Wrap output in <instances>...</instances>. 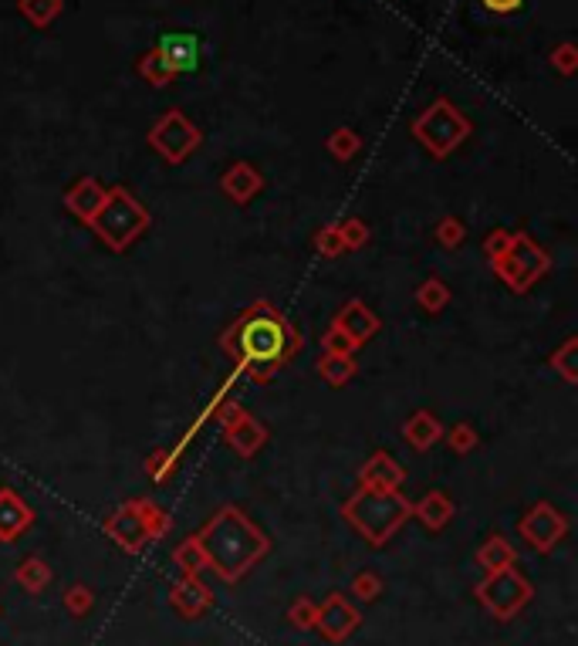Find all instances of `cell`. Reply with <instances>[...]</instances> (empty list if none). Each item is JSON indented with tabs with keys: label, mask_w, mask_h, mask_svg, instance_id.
<instances>
[{
	"label": "cell",
	"mask_w": 578,
	"mask_h": 646,
	"mask_svg": "<svg viewBox=\"0 0 578 646\" xmlns=\"http://www.w3.org/2000/svg\"><path fill=\"white\" fill-rule=\"evenodd\" d=\"M220 349L230 356L237 373L254 383H271L301 352V335L278 308L261 298L227 325V332L220 335Z\"/></svg>",
	"instance_id": "1"
},
{
	"label": "cell",
	"mask_w": 578,
	"mask_h": 646,
	"mask_svg": "<svg viewBox=\"0 0 578 646\" xmlns=\"http://www.w3.org/2000/svg\"><path fill=\"white\" fill-rule=\"evenodd\" d=\"M197 538H200L203 552H207L210 572L217 575L220 582H227V586L244 579V575L271 552L268 535H264L237 504L220 508L217 515L200 528Z\"/></svg>",
	"instance_id": "2"
},
{
	"label": "cell",
	"mask_w": 578,
	"mask_h": 646,
	"mask_svg": "<svg viewBox=\"0 0 578 646\" xmlns=\"http://www.w3.org/2000/svg\"><path fill=\"white\" fill-rule=\"evenodd\" d=\"M342 515L372 548H379L413 518V504H409L399 491L359 488L342 504Z\"/></svg>",
	"instance_id": "3"
},
{
	"label": "cell",
	"mask_w": 578,
	"mask_h": 646,
	"mask_svg": "<svg viewBox=\"0 0 578 646\" xmlns=\"http://www.w3.org/2000/svg\"><path fill=\"white\" fill-rule=\"evenodd\" d=\"M149 224H153L149 210L142 207L126 187H112L105 207L99 210V217H95L88 227L95 230V237H99L109 251L122 254V251H129L142 234H146Z\"/></svg>",
	"instance_id": "4"
},
{
	"label": "cell",
	"mask_w": 578,
	"mask_h": 646,
	"mask_svg": "<svg viewBox=\"0 0 578 646\" xmlns=\"http://www.w3.org/2000/svg\"><path fill=\"white\" fill-rule=\"evenodd\" d=\"M470 132H474L470 119L450 99H437L433 105H426V109L416 115V122H413L416 143H423L426 153L437 156V159L450 156L453 149L464 146Z\"/></svg>",
	"instance_id": "5"
},
{
	"label": "cell",
	"mask_w": 578,
	"mask_h": 646,
	"mask_svg": "<svg viewBox=\"0 0 578 646\" xmlns=\"http://www.w3.org/2000/svg\"><path fill=\"white\" fill-rule=\"evenodd\" d=\"M491 268L497 271V278H501L504 285L521 295V291H531L541 278H545L551 268V258L535 237L521 230V234H511L508 254L491 261Z\"/></svg>",
	"instance_id": "6"
},
{
	"label": "cell",
	"mask_w": 578,
	"mask_h": 646,
	"mask_svg": "<svg viewBox=\"0 0 578 646\" xmlns=\"http://www.w3.org/2000/svg\"><path fill=\"white\" fill-rule=\"evenodd\" d=\"M474 592H477L480 606H484L497 623H511L514 616L524 613V606H528L531 596H535L531 582L524 579L514 565L511 569H501V572H487L484 579L477 582Z\"/></svg>",
	"instance_id": "7"
},
{
	"label": "cell",
	"mask_w": 578,
	"mask_h": 646,
	"mask_svg": "<svg viewBox=\"0 0 578 646\" xmlns=\"http://www.w3.org/2000/svg\"><path fill=\"white\" fill-rule=\"evenodd\" d=\"M146 139H149V146H153L156 153L166 159V163L180 166V163H186V159H190L200 149L203 132L193 126L190 119H186V112L170 109V112H163L153 122V129H149Z\"/></svg>",
	"instance_id": "8"
},
{
	"label": "cell",
	"mask_w": 578,
	"mask_h": 646,
	"mask_svg": "<svg viewBox=\"0 0 578 646\" xmlns=\"http://www.w3.org/2000/svg\"><path fill=\"white\" fill-rule=\"evenodd\" d=\"M518 532L535 552H551L568 535V518L551 501H538L528 508V515L518 521Z\"/></svg>",
	"instance_id": "9"
},
{
	"label": "cell",
	"mask_w": 578,
	"mask_h": 646,
	"mask_svg": "<svg viewBox=\"0 0 578 646\" xmlns=\"http://www.w3.org/2000/svg\"><path fill=\"white\" fill-rule=\"evenodd\" d=\"M362 623L359 609L349 603V596L342 592H332L325 603H318V619H315V630L325 636L328 643H342L355 633V626Z\"/></svg>",
	"instance_id": "10"
},
{
	"label": "cell",
	"mask_w": 578,
	"mask_h": 646,
	"mask_svg": "<svg viewBox=\"0 0 578 646\" xmlns=\"http://www.w3.org/2000/svg\"><path fill=\"white\" fill-rule=\"evenodd\" d=\"M102 528H105V535H109L112 542L122 548V552H129V555L146 552L149 535H146V525H142V518H139L136 498H129L126 504H119V508H115L112 515L105 518Z\"/></svg>",
	"instance_id": "11"
},
{
	"label": "cell",
	"mask_w": 578,
	"mask_h": 646,
	"mask_svg": "<svg viewBox=\"0 0 578 646\" xmlns=\"http://www.w3.org/2000/svg\"><path fill=\"white\" fill-rule=\"evenodd\" d=\"M105 200H109V187H102L95 176H82V180H75L65 193V210L71 217H78L82 224L88 227L95 217H99V210L105 207Z\"/></svg>",
	"instance_id": "12"
},
{
	"label": "cell",
	"mask_w": 578,
	"mask_h": 646,
	"mask_svg": "<svg viewBox=\"0 0 578 646\" xmlns=\"http://www.w3.org/2000/svg\"><path fill=\"white\" fill-rule=\"evenodd\" d=\"M170 606L183 619H200L213 606V589L200 579V575H183V579L173 582V589H170Z\"/></svg>",
	"instance_id": "13"
},
{
	"label": "cell",
	"mask_w": 578,
	"mask_h": 646,
	"mask_svg": "<svg viewBox=\"0 0 578 646\" xmlns=\"http://www.w3.org/2000/svg\"><path fill=\"white\" fill-rule=\"evenodd\" d=\"M34 525V511L14 488H0V545L21 538Z\"/></svg>",
	"instance_id": "14"
},
{
	"label": "cell",
	"mask_w": 578,
	"mask_h": 646,
	"mask_svg": "<svg viewBox=\"0 0 578 646\" xmlns=\"http://www.w3.org/2000/svg\"><path fill=\"white\" fill-rule=\"evenodd\" d=\"M156 48L166 55V61H170V68L176 75L197 72V68H200V38H197V34H190V31L163 34Z\"/></svg>",
	"instance_id": "15"
},
{
	"label": "cell",
	"mask_w": 578,
	"mask_h": 646,
	"mask_svg": "<svg viewBox=\"0 0 578 646\" xmlns=\"http://www.w3.org/2000/svg\"><path fill=\"white\" fill-rule=\"evenodd\" d=\"M406 481V471L399 467V460L386 450H376L369 454V460L362 464L359 471V484L362 488H379V491H399V484Z\"/></svg>",
	"instance_id": "16"
},
{
	"label": "cell",
	"mask_w": 578,
	"mask_h": 646,
	"mask_svg": "<svg viewBox=\"0 0 578 646\" xmlns=\"http://www.w3.org/2000/svg\"><path fill=\"white\" fill-rule=\"evenodd\" d=\"M220 190H224L234 203L244 207V203H251L257 193L264 190V176L257 173V166H251L247 159H237V163L230 166L224 176H220Z\"/></svg>",
	"instance_id": "17"
},
{
	"label": "cell",
	"mask_w": 578,
	"mask_h": 646,
	"mask_svg": "<svg viewBox=\"0 0 578 646\" xmlns=\"http://www.w3.org/2000/svg\"><path fill=\"white\" fill-rule=\"evenodd\" d=\"M332 325H339V329L349 335V339L355 345H366L372 335L379 332V318L376 312H372L369 305H362L359 298H352V302H345L342 305V312L335 315V322Z\"/></svg>",
	"instance_id": "18"
},
{
	"label": "cell",
	"mask_w": 578,
	"mask_h": 646,
	"mask_svg": "<svg viewBox=\"0 0 578 646\" xmlns=\"http://www.w3.org/2000/svg\"><path fill=\"white\" fill-rule=\"evenodd\" d=\"M224 440L237 450L240 457H254L257 450L268 444V427H264L261 420H254L251 413H244L237 423L224 427Z\"/></svg>",
	"instance_id": "19"
},
{
	"label": "cell",
	"mask_w": 578,
	"mask_h": 646,
	"mask_svg": "<svg viewBox=\"0 0 578 646\" xmlns=\"http://www.w3.org/2000/svg\"><path fill=\"white\" fill-rule=\"evenodd\" d=\"M413 515L423 521L430 532H443L457 515V504H453L443 491H426L420 501L413 504Z\"/></svg>",
	"instance_id": "20"
},
{
	"label": "cell",
	"mask_w": 578,
	"mask_h": 646,
	"mask_svg": "<svg viewBox=\"0 0 578 646\" xmlns=\"http://www.w3.org/2000/svg\"><path fill=\"white\" fill-rule=\"evenodd\" d=\"M403 440L413 450H430L437 440H443V427L430 410H416L413 417L403 423Z\"/></svg>",
	"instance_id": "21"
},
{
	"label": "cell",
	"mask_w": 578,
	"mask_h": 646,
	"mask_svg": "<svg viewBox=\"0 0 578 646\" xmlns=\"http://www.w3.org/2000/svg\"><path fill=\"white\" fill-rule=\"evenodd\" d=\"M477 565L484 572H501L518 565V548H514L504 535H491L484 545L477 548Z\"/></svg>",
	"instance_id": "22"
},
{
	"label": "cell",
	"mask_w": 578,
	"mask_h": 646,
	"mask_svg": "<svg viewBox=\"0 0 578 646\" xmlns=\"http://www.w3.org/2000/svg\"><path fill=\"white\" fill-rule=\"evenodd\" d=\"M14 579H17V586L28 592V596H41V592L51 586L55 572H51V565L44 562V559H38V555H31V559H24L21 565H17Z\"/></svg>",
	"instance_id": "23"
},
{
	"label": "cell",
	"mask_w": 578,
	"mask_h": 646,
	"mask_svg": "<svg viewBox=\"0 0 578 646\" xmlns=\"http://www.w3.org/2000/svg\"><path fill=\"white\" fill-rule=\"evenodd\" d=\"M136 72H139L142 82H149L153 88H166V85L176 82V72L170 68V61H166V55L159 48H149L146 55L139 58Z\"/></svg>",
	"instance_id": "24"
},
{
	"label": "cell",
	"mask_w": 578,
	"mask_h": 646,
	"mask_svg": "<svg viewBox=\"0 0 578 646\" xmlns=\"http://www.w3.org/2000/svg\"><path fill=\"white\" fill-rule=\"evenodd\" d=\"M173 562L180 565L183 575H203V572L210 569L207 552H203V545H200V538H197V535L183 538V542L173 548Z\"/></svg>",
	"instance_id": "25"
},
{
	"label": "cell",
	"mask_w": 578,
	"mask_h": 646,
	"mask_svg": "<svg viewBox=\"0 0 578 646\" xmlns=\"http://www.w3.org/2000/svg\"><path fill=\"white\" fill-rule=\"evenodd\" d=\"M136 508H139L142 525H146L149 542H159V538L170 535V528H173V515H166V511L159 508L156 501H149V498H136Z\"/></svg>",
	"instance_id": "26"
},
{
	"label": "cell",
	"mask_w": 578,
	"mask_h": 646,
	"mask_svg": "<svg viewBox=\"0 0 578 646\" xmlns=\"http://www.w3.org/2000/svg\"><path fill=\"white\" fill-rule=\"evenodd\" d=\"M318 376L328 386H349L355 379V356H325L318 359Z\"/></svg>",
	"instance_id": "27"
},
{
	"label": "cell",
	"mask_w": 578,
	"mask_h": 646,
	"mask_svg": "<svg viewBox=\"0 0 578 646\" xmlns=\"http://www.w3.org/2000/svg\"><path fill=\"white\" fill-rule=\"evenodd\" d=\"M416 305L430 315H440L443 308L450 305V285L440 278H426L420 288H416Z\"/></svg>",
	"instance_id": "28"
},
{
	"label": "cell",
	"mask_w": 578,
	"mask_h": 646,
	"mask_svg": "<svg viewBox=\"0 0 578 646\" xmlns=\"http://www.w3.org/2000/svg\"><path fill=\"white\" fill-rule=\"evenodd\" d=\"M325 149H328V153H332L335 159H339V163H349V159L362 149V136H359V132H355L352 126H339V129L328 132Z\"/></svg>",
	"instance_id": "29"
},
{
	"label": "cell",
	"mask_w": 578,
	"mask_h": 646,
	"mask_svg": "<svg viewBox=\"0 0 578 646\" xmlns=\"http://www.w3.org/2000/svg\"><path fill=\"white\" fill-rule=\"evenodd\" d=\"M65 0H17V11L24 14V21L34 24V28H48L51 21L61 14Z\"/></svg>",
	"instance_id": "30"
},
{
	"label": "cell",
	"mask_w": 578,
	"mask_h": 646,
	"mask_svg": "<svg viewBox=\"0 0 578 646\" xmlns=\"http://www.w3.org/2000/svg\"><path fill=\"white\" fill-rule=\"evenodd\" d=\"M548 366L555 369L565 383H578V339H575V335H572V339H565L558 352H551Z\"/></svg>",
	"instance_id": "31"
},
{
	"label": "cell",
	"mask_w": 578,
	"mask_h": 646,
	"mask_svg": "<svg viewBox=\"0 0 578 646\" xmlns=\"http://www.w3.org/2000/svg\"><path fill=\"white\" fill-rule=\"evenodd\" d=\"M315 619H318V603L308 596H298L295 603L288 606V623L295 626L298 633H308L315 630Z\"/></svg>",
	"instance_id": "32"
},
{
	"label": "cell",
	"mask_w": 578,
	"mask_h": 646,
	"mask_svg": "<svg viewBox=\"0 0 578 646\" xmlns=\"http://www.w3.org/2000/svg\"><path fill=\"white\" fill-rule=\"evenodd\" d=\"M443 437H447L453 454H470V450H477V444H480L477 430L470 427V423H453L450 430H443Z\"/></svg>",
	"instance_id": "33"
},
{
	"label": "cell",
	"mask_w": 578,
	"mask_h": 646,
	"mask_svg": "<svg viewBox=\"0 0 578 646\" xmlns=\"http://www.w3.org/2000/svg\"><path fill=\"white\" fill-rule=\"evenodd\" d=\"M176 460H180V457H176L173 450H153V454L146 457V464H142V467H146V474L153 477V481L163 484V481H170V477H173Z\"/></svg>",
	"instance_id": "34"
},
{
	"label": "cell",
	"mask_w": 578,
	"mask_h": 646,
	"mask_svg": "<svg viewBox=\"0 0 578 646\" xmlns=\"http://www.w3.org/2000/svg\"><path fill=\"white\" fill-rule=\"evenodd\" d=\"M315 247L322 258H342L345 254V244H342V234H339V224H325L315 230Z\"/></svg>",
	"instance_id": "35"
},
{
	"label": "cell",
	"mask_w": 578,
	"mask_h": 646,
	"mask_svg": "<svg viewBox=\"0 0 578 646\" xmlns=\"http://www.w3.org/2000/svg\"><path fill=\"white\" fill-rule=\"evenodd\" d=\"M548 61H551V68H555L558 75L572 78V75L578 72V48H575L572 41H562L558 48H551Z\"/></svg>",
	"instance_id": "36"
},
{
	"label": "cell",
	"mask_w": 578,
	"mask_h": 646,
	"mask_svg": "<svg viewBox=\"0 0 578 646\" xmlns=\"http://www.w3.org/2000/svg\"><path fill=\"white\" fill-rule=\"evenodd\" d=\"M339 234H342V244L345 251H362L369 244V224H362L359 217H349L339 224Z\"/></svg>",
	"instance_id": "37"
},
{
	"label": "cell",
	"mask_w": 578,
	"mask_h": 646,
	"mask_svg": "<svg viewBox=\"0 0 578 646\" xmlns=\"http://www.w3.org/2000/svg\"><path fill=\"white\" fill-rule=\"evenodd\" d=\"M355 349H359V345H355L339 325H328L322 335V352H328V356H355Z\"/></svg>",
	"instance_id": "38"
},
{
	"label": "cell",
	"mask_w": 578,
	"mask_h": 646,
	"mask_svg": "<svg viewBox=\"0 0 578 646\" xmlns=\"http://www.w3.org/2000/svg\"><path fill=\"white\" fill-rule=\"evenodd\" d=\"M352 596H359L362 603H376L382 596V575L379 572H359L352 579Z\"/></svg>",
	"instance_id": "39"
},
{
	"label": "cell",
	"mask_w": 578,
	"mask_h": 646,
	"mask_svg": "<svg viewBox=\"0 0 578 646\" xmlns=\"http://www.w3.org/2000/svg\"><path fill=\"white\" fill-rule=\"evenodd\" d=\"M61 603H65V609L71 616H85V613H92V606H95V592L78 582V586H71L65 592V599H61Z\"/></svg>",
	"instance_id": "40"
},
{
	"label": "cell",
	"mask_w": 578,
	"mask_h": 646,
	"mask_svg": "<svg viewBox=\"0 0 578 646\" xmlns=\"http://www.w3.org/2000/svg\"><path fill=\"white\" fill-rule=\"evenodd\" d=\"M437 244H443L447 251H457L464 244V220L460 217H443L437 224Z\"/></svg>",
	"instance_id": "41"
},
{
	"label": "cell",
	"mask_w": 578,
	"mask_h": 646,
	"mask_svg": "<svg viewBox=\"0 0 578 646\" xmlns=\"http://www.w3.org/2000/svg\"><path fill=\"white\" fill-rule=\"evenodd\" d=\"M508 244H511V230H491V234L484 237V254H487V261H497V258H504L508 254Z\"/></svg>",
	"instance_id": "42"
},
{
	"label": "cell",
	"mask_w": 578,
	"mask_h": 646,
	"mask_svg": "<svg viewBox=\"0 0 578 646\" xmlns=\"http://www.w3.org/2000/svg\"><path fill=\"white\" fill-rule=\"evenodd\" d=\"M521 4H524V0H484V7H487V11H494V14H511V11H518Z\"/></svg>",
	"instance_id": "43"
}]
</instances>
